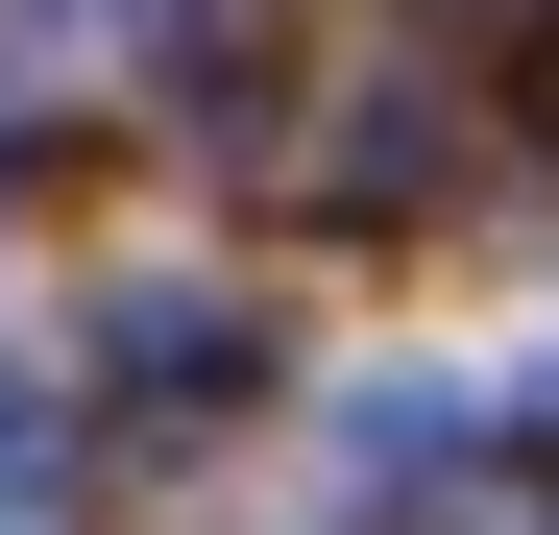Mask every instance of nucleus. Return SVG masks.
<instances>
[{
    "label": "nucleus",
    "instance_id": "1",
    "mask_svg": "<svg viewBox=\"0 0 559 535\" xmlns=\"http://www.w3.org/2000/svg\"><path fill=\"white\" fill-rule=\"evenodd\" d=\"M219 366H243L219 293H122V390H219Z\"/></svg>",
    "mask_w": 559,
    "mask_h": 535
}]
</instances>
